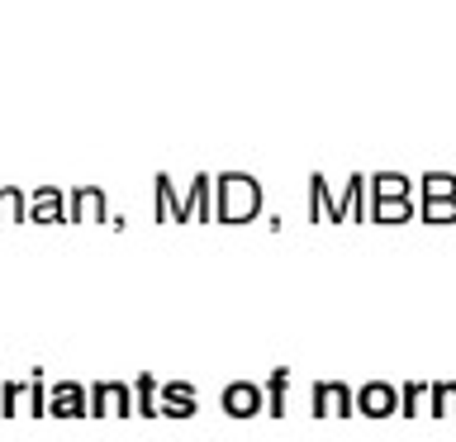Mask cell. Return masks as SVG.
I'll list each match as a JSON object with an SVG mask.
<instances>
[{"mask_svg":"<svg viewBox=\"0 0 456 442\" xmlns=\"http://www.w3.org/2000/svg\"><path fill=\"white\" fill-rule=\"evenodd\" d=\"M428 413V381H404L399 385V419H419Z\"/></svg>","mask_w":456,"mask_h":442,"instance_id":"ac0fdd59","label":"cell"},{"mask_svg":"<svg viewBox=\"0 0 456 442\" xmlns=\"http://www.w3.org/2000/svg\"><path fill=\"white\" fill-rule=\"evenodd\" d=\"M114 413V381H91V419H110Z\"/></svg>","mask_w":456,"mask_h":442,"instance_id":"cb8c5ba5","label":"cell"},{"mask_svg":"<svg viewBox=\"0 0 456 442\" xmlns=\"http://www.w3.org/2000/svg\"><path fill=\"white\" fill-rule=\"evenodd\" d=\"M0 205H5V219L28 224V191H20V185H0Z\"/></svg>","mask_w":456,"mask_h":442,"instance_id":"ffe728a7","label":"cell"},{"mask_svg":"<svg viewBox=\"0 0 456 442\" xmlns=\"http://www.w3.org/2000/svg\"><path fill=\"white\" fill-rule=\"evenodd\" d=\"M24 413V381H5L0 385V419H20Z\"/></svg>","mask_w":456,"mask_h":442,"instance_id":"603a6c76","label":"cell"},{"mask_svg":"<svg viewBox=\"0 0 456 442\" xmlns=\"http://www.w3.org/2000/svg\"><path fill=\"white\" fill-rule=\"evenodd\" d=\"M262 214V181L248 171L214 176V219L219 224H252Z\"/></svg>","mask_w":456,"mask_h":442,"instance_id":"6da1fadb","label":"cell"},{"mask_svg":"<svg viewBox=\"0 0 456 442\" xmlns=\"http://www.w3.org/2000/svg\"><path fill=\"white\" fill-rule=\"evenodd\" d=\"M262 390H266V413H271V419H285V409H290V366L271 371Z\"/></svg>","mask_w":456,"mask_h":442,"instance_id":"5bb4252c","label":"cell"},{"mask_svg":"<svg viewBox=\"0 0 456 442\" xmlns=\"http://www.w3.org/2000/svg\"><path fill=\"white\" fill-rule=\"evenodd\" d=\"M48 371H43V366H34V371H28V376H24V413H28V419H48Z\"/></svg>","mask_w":456,"mask_h":442,"instance_id":"7c38bea8","label":"cell"},{"mask_svg":"<svg viewBox=\"0 0 456 442\" xmlns=\"http://www.w3.org/2000/svg\"><path fill=\"white\" fill-rule=\"evenodd\" d=\"M423 224H456V200H419Z\"/></svg>","mask_w":456,"mask_h":442,"instance_id":"7402d4cb","label":"cell"},{"mask_svg":"<svg viewBox=\"0 0 456 442\" xmlns=\"http://www.w3.org/2000/svg\"><path fill=\"white\" fill-rule=\"evenodd\" d=\"M309 413L314 419H352L356 413V390L347 381H314L309 385Z\"/></svg>","mask_w":456,"mask_h":442,"instance_id":"7a4b0ae2","label":"cell"},{"mask_svg":"<svg viewBox=\"0 0 456 442\" xmlns=\"http://www.w3.org/2000/svg\"><path fill=\"white\" fill-rule=\"evenodd\" d=\"M456 413V381H428V419H452Z\"/></svg>","mask_w":456,"mask_h":442,"instance_id":"9a60e30c","label":"cell"},{"mask_svg":"<svg viewBox=\"0 0 456 442\" xmlns=\"http://www.w3.org/2000/svg\"><path fill=\"white\" fill-rule=\"evenodd\" d=\"M309 219H328V224H342L347 219V209H342V200H333L323 176H309Z\"/></svg>","mask_w":456,"mask_h":442,"instance_id":"8fae6325","label":"cell"},{"mask_svg":"<svg viewBox=\"0 0 456 442\" xmlns=\"http://www.w3.org/2000/svg\"><path fill=\"white\" fill-rule=\"evenodd\" d=\"M200 413V395L191 381H162L157 395V419H195Z\"/></svg>","mask_w":456,"mask_h":442,"instance_id":"ba28073f","label":"cell"},{"mask_svg":"<svg viewBox=\"0 0 456 442\" xmlns=\"http://www.w3.org/2000/svg\"><path fill=\"white\" fill-rule=\"evenodd\" d=\"M356 413L362 419H395L399 413V385L390 381H366V385H356Z\"/></svg>","mask_w":456,"mask_h":442,"instance_id":"5b68a950","label":"cell"},{"mask_svg":"<svg viewBox=\"0 0 456 442\" xmlns=\"http://www.w3.org/2000/svg\"><path fill=\"white\" fill-rule=\"evenodd\" d=\"M419 214V200H370L366 219L370 224H409Z\"/></svg>","mask_w":456,"mask_h":442,"instance_id":"4fadbf2b","label":"cell"},{"mask_svg":"<svg viewBox=\"0 0 456 442\" xmlns=\"http://www.w3.org/2000/svg\"><path fill=\"white\" fill-rule=\"evenodd\" d=\"M0 219H5V205H0Z\"/></svg>","mask_w":456,"mask_h":442,"instance_id":"484cf974","label":"cell"},{"mask_svg":"<svg viewBox=\"0 0 456 442\" xmlns=\"http://www.w3.org/2000/svg\"><path fill=\"white\" fill-rule=\"evenodd\" d=\"M48 419H91V385L81 381H53L48 385Z\"/></svg>","mask_w":456,"mask_h":442,"instance_id":"3957f363","label":"cell"},{"mask_svg":"<svg viewBox=\"0 0 456 442\" xmlns=\"http://www.w3.org/2000/svg\"><path fill=\"white\" fill-rule=\"evenodd\" d=\"M152 195H157V200H152V219H157V224H191V219H195V214H191V200L176 195V181H171L167 171L152 181Z\"/></svg>","mask_w":456,"mask_h":442,"instance_id":"52a82bcc","label":"cell"},{"mask_svg":"<svg viewBox=\"0 0 456 442\" xmlns=\"http://www.w3.org/2000/svg\"><path fill=\"white\" fill-rule=\"evenodd\" d=\"M185 200H191V214H195V219L209 224V219H214V176H205V171H200V176L191 181V195H185Z\"/></svg>","mask_w":456,"mask_h":442,"instance_id":"e0dca14e","label":"cell"},{"mask_svg":"<svg viewBox=\"0 0 456 442\" xmlns=\"http://www.w3.org/2000/svg\"><path fill=\"white\" fill-rule=\"evenodd\" d=\"M342 209H347V219H366V176H347Z\"/></svg>","mask_w":456,"mask_h":442,"instance_id":"44dd1931","label":"cell"},{"mask_svg":"<svg viewBox=\"0 0 456 442\" xmlns=\"http://www.w3.org/2000/svg\"><path fill=\"white\" fill-rule=\"evenodd\" d=\"M28 224H67V191L57 185L28 191Z\"/></svg>","mask_w":456,"mask_h":442,"instance_id":"9c48e42d","label":"cell"},{"mask_svg":"<svg viewBox=\"0 0 456 442\" xmlns=\"http://www.w3.org/2000/svg\"><path fill=\"white\" fill-rule=\"evenodd\" d=\"M157 395H162V381H157L152 371H142V376L134 381V409H138V419H157Z\"/></svg>","mask_w":456,"mask_h":442,"instance_id":"2e32d148","label":"cell"},{"mask_svg":"<svg viewBox=\"0 0 456 442\" xmlns=\"http://www.w3.org/2000/svg\"><path fill=\"white\" fill-rule=\"evenodd\" d=\"M219 409L228 413V419L248 423V419H256V413L266 409V390L256 381H228L219 390Z\"/></svg>","mask_w":456,"mask_h":442,"instance_id":"277c9868","label":"cell"},{"mask_svg":"<svg viewBox=\"0 0 456 442\" xmlns=\"http://www.w3.org/2000/svg\"><path fill=\"white\" fill-rule=\"evenodd\" d=\"M452 419H456V413H452Z\"/></svg>","mask_w":456,"mask_h":442,"instance_id":"4316f807","label":"cell"},{"mask_svg":"<svg viewBox=\"0 0 456 442\" xmlns=\"http://www.w3.org/2000/svg\"><path fill=\"white\" fill-rule=\"evenodd\" d=\"M370 200H413V181L404 171H376L366 176V205Z\"/></svg>","mask_w":456,"mask_h":442,"instance_id":"30bf717a","label":"cell"},{"mask_svg":"<svg viewBox=\"0 0 456 442\" xmlns=\"http://www.w3.org/2000/svg\"><path fill=\"white\" fill-rule=\"evenodd\" d=\"M86 219L110 224V195H105V185H77V191H67V224H86Z\"/></svg>","mask_w":456,"mask_h":442,"instance_id":"8992f818","label":"cell"},{"mask_svg":"<svg viewBox=\"0 0 456 442\" xmlns=\"http://www.w3.org/2000/svg\"><path fill=\"white\" fill-rule=\"evenodd\" d=\"M114 419H138V409H134V385H124V381H114Z\"/></svg>","mask_w":456,"mask_h":442,"instance_id":"d4e9b609","label":"cell"},{"mask_svg":"<svg viewBox=\"0 0 456 442\" xmlns=\"http://www.w3.org/2000/svg\"><path fill=\"white\" fill-rule=\"evenodd\" d=\"M419 200H456V176L452 171H428L419 181Z\"/></svg>","mask_w":456,"mask_h":442,"instance_id":"d6986e66","label":"cell"}]
</instances>
